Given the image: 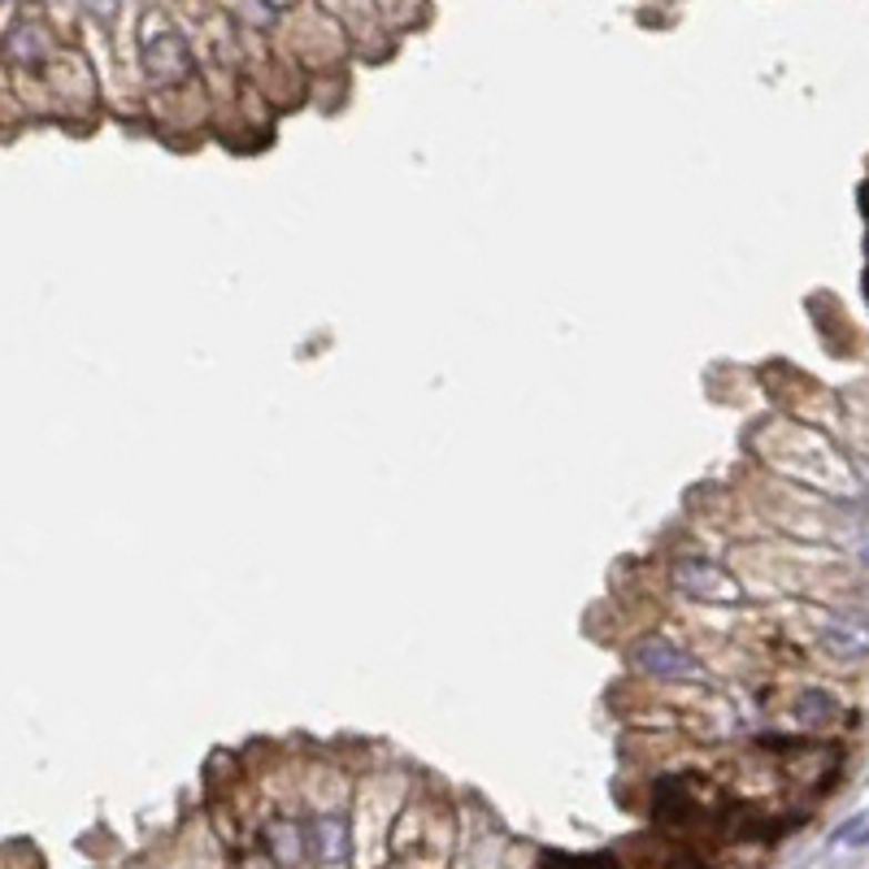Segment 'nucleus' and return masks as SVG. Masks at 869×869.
Masks as SVG:
<instances>
[{
    "label": "nucleus",
    "mask_w": 869,
    "mask_h": 869,
    "mask_svg": "<svg viewBox=\"0 0 869 869\" xmlns=\"http://www.w3.org/2000/svg\"><path fill=\"white\" fill-rule=\"evenodd\" d=\"M818 639H821V648H826V657H835V661H866L869 657V617L843 609V614L826 617Z\"/></svg>",
    "instance_id": "20e7f679"
},
{
    "label": "nucleus",
    "mask_w": 869,
    "mask_h": 869,
    "mask_svg": "<svg viewBox=\"0 0 869 869\" xmlns=\"http://www.w3.org/2000/svg\"><path fill=\"white\" fill-rule=\"evenodd\" d=\"M626 661L635 665V669H644L648 678H665V683L700 678V661L687 648H678L674 639H665V635H648V639L630 644L626 648Z\"/></svg>",
    "instance_id": "7ed1b4c3"
},
{
    "label": "nucleus",
    "mask_w": 869,
    "mask_h": 869,
    "mask_svg": "<svg viewBox=\"0 0 869 869\" xmlns=\"http://www.w3.org/2000/svg\"><path fill=\"white\" fill-rule=\"evenodd\" d=\"M265 852L279 869H296L309 857V835L292 818H274L265 826Z\"/></svg>",
    "instance_id": "423d86ee"
},
{
    "label": "nucleus",
    "mask_w": 869,
    "mask_h": 869,
    "mask_svg": "<svg viewBox=\"0 0 869 869\" xmlns=\"http://www.w3.org/2000/svg\"><path fill=\"white\" fill-rule=\"evenodd\" d=\"M669 587L696 605H744L748 600L739 578L714 557H678L669 565Z\"/></svg>",
    "instance_id": "f257e3e1"
},
{
    "label": "nucleus",
    "mask_w": 869,
    "mask_h": 869,
    "mask_svg": "<svg viewBox=\"0 0 869 869\" xmlns=\"http://www.w3.org/2000/svg\"><path fill=\"white\" fill-rule=\"evenodd\" d=\"M866 565H869V548H866Z\"/></svg>",
    "instance_id": "9d476101"
},
{
    "label": "nucleus",
    "mask_w": 869,
    "mask_h": 869,
    "mask_svg": "<svg viewBox=\"0 0 869 869\" xmlns=\"http://www.w3.org/2000/svg\"><path fill=\"white\" fill-rule=\"evenodd\" d=\"M861 205H866V213H869V188L861 192Z\"/></svg>",
    "instance_id": "1a4fd4ad"
},
{
    "label": "nucleus",
    "mask_w": 869,
    "mask_h": 869,
    "mask_svg": "<svg viewBox=\"0 0 869 869\" xmlns=\"http://www.w3.org/2000/svg\"><path fill=\"white\" fill-rule=\"evenodd\" d=\"M791 717H796L800 726L818 730V726H830V721L839 717V700H835L830 691H821V687H809V691H800V696H796Z\"/></svg>",
    "instance_id": "0eeeda50"
},
{
    "label": "nucleus",
    "mask_w": 869,
    "mask_h": 869,
    "mask_svg": "<svg viewBox=\"0 0 869 869\" xmlns=\"http://www.w3.org/2000/svg\"><path fill=\"white\" fill-rule=\"evenodd\" d=\"M4 52H9V61H18V65H40V61L49 57V36H44L40 27H13L9 40H4Z\"/></svg>",
    "instance_id": "6e6552de"
},
{
    "label": "nucleus",
    "mask_w": 869,
    "mask_h": 869,
    "mask_svg": "<svg viewBox=\"0 0 869 869\" xmlns=\"http://www.w3.org/2000/svg\"><path fill=\"white\" fill-rule=\"evenodd\" d=\"M140 65H144L149 83L170 88V83H183V79L192 74V52H188V44H183L179 31L153 27V31L140 40Z\"/></svg>",
    "instance_id": "f03ea898"
},
{
    "label": "nucleus",
    "mask_w": 869,
    "mask_h": 869,
    "mask_svg": "<svg viewBox=\"0 0 869 869\" xmlns=\"http://www.w3.org/2000/svg\"><path fill=\"white\" fill-rule=\"evenodd\" d=\"M309 857L322 869H340L348 861V818L344 814H313L309 821Z\"/></svg>",
    "instance_id": "39448f33"
}]
</instances>
